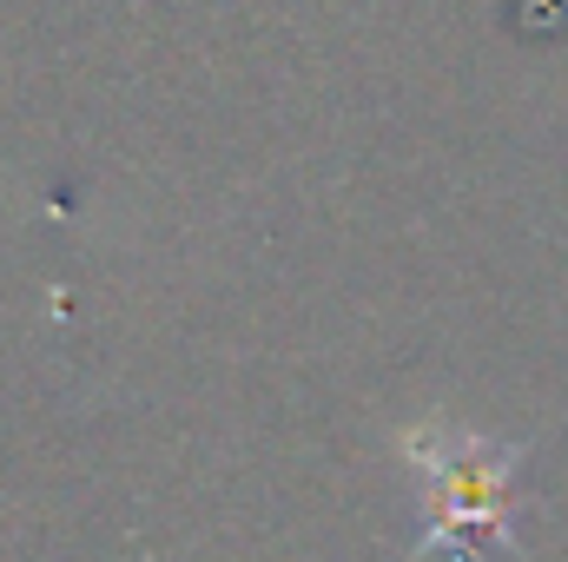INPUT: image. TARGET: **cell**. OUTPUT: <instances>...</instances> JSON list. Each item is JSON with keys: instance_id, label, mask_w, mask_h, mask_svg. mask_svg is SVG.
<instances>
[{"instance_id": "1", "label": "cell", "mask_w": 568, "mask_h": 562, "mask_svg": "<svg viewBox=\"0 0 568 562\" xmlns=\"http://www.w3.org/2000/svg\"><path fill=\"white\" fill-rule=\"evenodd\" d=\"M503 523V470L489 463H443V483H436V536L429 543H456L463 556Z\"/></svg>"}]
</instances>
